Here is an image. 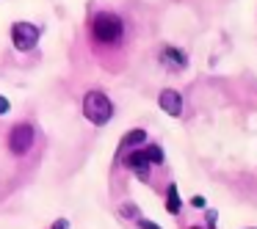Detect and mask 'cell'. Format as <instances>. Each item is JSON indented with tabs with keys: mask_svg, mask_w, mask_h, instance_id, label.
Returning a JSON list of instances; mask_svg holds the SVG:
<instances>
[{
	"mask_svg": "<svg viewBox=\"0 0 257 229\" xmlns=\"http://www.w3.org/2000/svg\"><path fill=\"white\" fill-rule=\"evenodd\" d=\"M91 36L100 45H116V42H122V36H124L122 17L113 12H97L94 20H91Z\"/></svg>",
	"mask_w": 257,
	"mask_h": 229,
	"instance_id": "obj_1",
	"label": "cell"
},
{
	"mask_svg": "<svg viewBox=\"0 0 257 229\" xmlns=\"http://www.w3.org/2000/svg\"><path fill=\"white\" fill-rule=\"evenodd\" d=\"M83 116L89 119L94 127H102V124L111 122L113 116V102L108 94H102V91L91 89L83 94Z\"/></svg>",
	"mask_w": 257,
	"mask_h": 229,
	"instance_id": "obj_2",
	"label": "cell"
},
{
	"mask_svg": "<svg viewBox=\"0 0 257 229\" xmlns=\"http://www.w3.org/2000/svg\"><path fill=\"white\" fill-rule=\"evenodd\" d=\"M39 36L42 31L36 28L34 23H25V20H20V23L12 25V45L17 47L20 53H31L36 45H39Z\"/></svg>",
	"mask_w": 257,
	"mask_h": 229,
	"instance_id": "obj_3",
	"label": "cell"
},
{
	"mask_svg": "<svg viewBox=\"0 0 257 229\" xmlns=\"http://www.w3.org/2000/svg\"><path fill=\"white\" fill-rule=\"evenodd\" d=\"M34 138H36V130L34 124L28 122H20L12 127V133H9V149H12V155H28L31 146H34Z\"/></svg>",
	"mask_w": 257,
	"mask_h": 229,
	"instance_id": "obj_4",
	"label": "cell"
},
{
	"mask_svg": "<svg viewBox=\"0 0 257 229\" xmlns=\"http://www.w3.org/2000/svg\"><path fill=\"white\" fill-rule=\"evenodd\" d=\"M158 105H161L163 113H169V116H183V94H180L177 89H163L161 94H158Z\"/></svg>",
	"mask_w": 257,
	"mask_h": 229,
	"instance_id": "obj_5",
	"label": "cell"
},
{
	"mask_svg": "<svg viewBox=\"0 0 257 229\" xmlns=\"http://www.w3.org/2000/svg\"><path fill=\"white\" fill-rule=\"evenodd\" d=\"M122 160H124V166H127L130 171H136V174H139V177H144V179H147V171H150V168H152L141 146H136V149H127V152H124V155H122Z\"/></svg>",
	"mask_w": 257,
	"mask_h": 229,
	"instance_id": "obj_6",
	"label": "cell"
},
{
	"mask_svg": "<svg viewBox=\"0 0 257 229\" xmlns=\"http://www.w3.org/2000/svg\"><path fill=\"white\" fill-rule=\"evenodd\" d=\"M163 67H169L172 72H174V69H185V67H188V56H185V50L166 47V50H163Z\"/></svg>",
	"mask_w": 257,
	"mask_h": 229,
	"instance_id": "obj_7",
	"label": "cell"
},
{
	"mask_svg": "<svg viewBox=\"0 0 257 229\" xmlns=\"http://www.w3.org/2000/svg\"><path fill=\"white\" fill-rule=\"evenodd\" d=\"M139 144H147V130H130V133L122 138V146H119V155H124L127 149H133V146H139Z\"/></svg>",
	"mask_w": 257,
	"mask_h": 229,
	"instance_id": "obj_8",
	"label": "cell"
},
{
	"mask_svg": "<svg viewBox=\"0 0 257 229\" xmlns=\"http://www.w3.org/2000/svg\"><path fill=\"white\" fill-rule=\"evenodd\" d=\"M180 210H183L180 190H177V185H169V188H166V212H172V215H180Z\"/></svg>",
	"mask_w": 257,
	"mask_h": 229,
	"instance_id": "obj_9",
	"label": "cell"
},
{
	"mask_svg": "<svg viewBox=\"0 0 257 229\" xmlns=\"http://www.w3.org/2000/svg\"><path fill=\"white\" fill-rule=\"evenodd\" d=\"M141 149H144V155H147V160H150V166H161V163H163V149H161L158 144H144Z\"/></svg>",
	"mask_w": 257,
	"mask_h": 229,
	"instance_id": "obj_10",
	"label": "cell"
},
{
	"mask_svg": "<svg viewBox=\"0 0 257 229\" xmlns=\"http://www.w3.org/2000/svg\"><path fill=\"white\" fill-rule=\"evenodd\" d=\"M122 215L124 218H139V207L136 204H122Z\"/></svg>",
	"mask_w": 257,
	"mask_h": 229,
	"instance_id": "obj_11",
	"label": "cell"
},
{
	"mask_svg": "<svg viewBox=\"0 0 257 229\" xmlns=\"http://www.w3.org/2000/svg\"><path fill=\"white\" fill-rule=\"evenodd\" d=\"M136 223H139V229H163L161 223H155V221H147V218H136Z\"/></svg>",
	"mask_w": 257,
	"mask_h": 229,
	"instance_id": "obj_12",
	"label": "cell"
},
{
	"mask_svg": "<svg viewBox=\"0 0 257 229\" xmlns=\"http://www.w3.org/2000/svg\"><path fill=\"white\" fill-rule=\"evenodd\" d=\"M9 111H12V102H9V97L0 94V116H6Z\"/></svg>",
	"mask_w": 257,
	"mask_h": 229,
	"instance_id": "obj_13",
	"label": "cell"
},
{
	"mask_svg": "<svg viewBox=\"0 0 257 229\" xmlns=\"http://www.w3.org/2000/svg\"><path fill=\"white\" fill-rule=\"evenodd\" d=\"M50 229H69V221H67V218H58V221L53 223Z\"/></svg>",
	"mask_w": 257,
	"mask_h": 229,
	"instance_id": "obj_14",
	"label": "cell"
},
{
	"mask_svg": "<svg viewBox=\"0 0 257 229\" xmlns=\"http://www.w3.org/2000/svg\"><path fill=\"white\" fill-rule=\"evenodd\" d=\"M191 204L196 207V210H199V207H205L207 201H205V196H194V199H191Z\"/></svg>",
	"mask_w": 257,
	"mask_h": 229,
	"instance_id": "obj_15",
	"label": "cell"
},
{
	"mask_svg": "<svg viewBox=\"0 0 257 229\" xmlns=\"http://www.w3.org/2000/svg\"><path fill=\"white\" fill-rule=\"evenodd\" d=\"M205 215H207V226L213 229V223H216V210H207Z\"/></svg>",
	"mask_w": 257,
	"mask_h": 229,
	"instance_id": "obj_16",
	"label": "cell"
},
{
	"mask_svg": "<svg viewBox=\"0 0 257 229\" xmlns=\"http://www.w3.org/2000/svg\"><path fill=\"white\" fill-rule=\"evenodd\" d=\"M188 229H205V226H188Z\"/></svg>",
	"mask_w": 257,
	"mask_h": 229,
	"instance_id": "obj_17",
	"label": "cell"
},
{
	"mask_svg": "<svg viewBox=\"0 0 257 229\" xmlns=\"http://www.w3.org/2000/svg\"><path fill=\"white\" fill-rule=\"evenodd\" d=\"M249 229H254V226H249Z\"/></svg>",
	"mask_w": 257,
	"mask_h": 229,
	"instance_id": "obj_18",
	"label": "cell"
}]
</instances>
